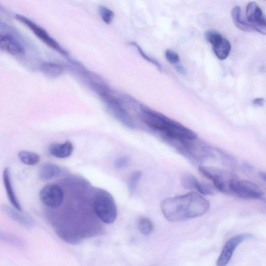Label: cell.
I'll use <instances>...</instances> for the list:
<instances>
[{
    "mask_svg": "<svg viewBox=\"0 0 266 266\" xmlns=\"http://www.w3.org/2000/svg\"><path fill=\"white\" fill-rule=\"evenodd\" d=\"M210 203L201 193L191 192L166 198L161 205L166 219L178 222L202 216L210 209Z\"/></svg>",
    "mask_w": 266,
    "mask_h": 266,
    "instance_id": "obj_1",
    "label": "cell"
},
{
    "mask_svg": "<svg viewBox=\"0 0 266 266\" xmlns=\"http://www.w3.org/2000/svg\"><path fill=\"white\" fill-rule=\"evenodd\" d=\"M144 121L150 127L161 130L171 138L183 141L196 139L195 132L189 128L164 116L150 111L143 113Z\"/></svg>",
    "mask_w": 266,
    "mask_h": 266,
    "instance_id": "obj_2",
    "label": "cell"
},
{
    "mask_svg": "<svg viewBox=\"0 0 266 266\" xmlns=\"http://www.w3.org/2000/svg\"><path fill=\"white\" fill-rule=\"evenodd\" d=\"M93 207L96 214L103 223L111 224L116 220L117 208L114 197L108 191L103 189L96 191Z\"/></svg>",
    "mask_w": 266,
    "mask_h": 266,
    "instance_id": "obj_3",
    "label": "cell"
},
{
    "mask_svg": "<svg viewBox=\"0 0 266 266\" xmlns=\"http://www.w3.org/2000/svg\"><path fill=\"white\" fill-rule=\"evenodd\" d=\"M198 170L205 177L213 182L218 191L230 194L231 185L237 180L235 175L222 169L206 166H199Z\"/></svg>",
    "mask_w": 266,
    "mask_h": 266,
    "instance_id": "obj_4",
    "label": "cell"
},
{
    "mask_svg": "<svg viewBox=\"0 0 266 266\" xmlns=\"http://www.w3.org/2000/svg\"><path fill=\"white\" fill-rule=\"evenodd\" d=\"M16 19L27 27L42 42L61 55L68 56L69 53L43 28L39 26L30 19L20 15H15Z\"/></svg>",
    "mask_w": 266,
    "mask_h": 266,
    "instance_id": "obj_5",
    "label": "cell"
},
{
    "mask_svg": "<svg viewBox=\"0 0 266 266\" xmlns=\"http://www.w3.org/2000/svg\"><path fill=\"white\" fill-rule=\"evenodd\" d=\"M230 194L247 199H259L263 196L262 191L255 184L237 179L231 184Z\"/></svg>",
    "mask_w": 266,
    "mask_h": 266,
    "instance_id": "obj_6",
    "label": "cell"
},
{
    "mask_svg": "<svg viewBox=\"0 0 266 266\" xmlns=\"http://www.w3.org/2000/svg\"><path fill=\"white\" fill-rule=\"evenodd\" d=\"M253 235L248 233L239 234L231 238L225 245L216 261L217 266H225L230 261L237 248L244 241L253 238Z\"/></svg>",
    "mask_w": 266,
    "mask_h": 266,
    "instance_id": "obj_7",
    "label": "cell"
},
{
    "mask_svg": "<svg viewBox=\"0 0 266 266\" xmlns=\"http://www.w3.org/2000/svg\"><path fill=\"white\" fill-rule=\"evenodd\" d=\"M39 196L45 205L51 208H56L61 205L64 193L59 186L52 184L45 186L41 190Z\"/></svg>",
    "mask_w": 266,
    "mask_h": 266,
    "instance_id": "obj_8",
    "label": "cell"
},
{
    "mask_svg": "<svg viewBox=\"0 0 266 266\" xmlns=\"http://www.w3.org/2000/svg\"><path fill=\"white\" fill-rule=\"evenodd\" d=\"M246 16L248 23L253 30L266 35V18L256 3L251 2L248 4Z\"/></svg>",
    "mask_w": 266,
    "mask_h": 266,
    "instance_id": "obj_9",
    "label": "cell"
},
{
    "mask_svg": "<svg viewBox=\"0 0 266 266\" xmlns=\"http://www.w3.org/2000/svg\"><path fill=\"white\" fill-rule=\"evenodd\" d=\"M0 48L14 56H21L25 53L23 45L15 38L9 35H0Z\"/></svg>",
    "mask_w": 266,
    "mask_h": 266,
    "instance_id": "obj_10",
    "label": "cell"
},
{
    "mask_svg": "<svg viewBox=\"0 0 266 266\" xmlns=\"http://www.w3.org/2000/svg\"><path fill=\"white\" fill-rule=\"evenodd\" d=\"M3 209L5 213L13 220L22 226L30 228L34 227L35 221L28 215L22 214L18 212V210L9 206L5 205Z\"/></svg>",
    "mask_w": 266,
    "mask_h": 266,
    "instance_id": "obj_11",
    "label": "cell"
},
{
    "mask_svg": "<svg viewBox=\"0 0 266 266\" xmlns=\"http://www.w3.org/2000/svg\"><path fill=\"white\" fill-rule=\"evenodd\" d=\"M106 103L110 111L118 119L127 126H131L132 125L130 118L122 107L117 99L113 97L108 100Z\"/></svg>",
    "mask_w": 266,
    "mask_h": 266,
    "instance_id": "obj_12",
    "label": "cell"
},
{
    "mask_svg": "<svg viewBox=\"0 0 266 266\" xmlns=\"http://www.w3.org/2000/svg\"><path fill=\"white\" fill-rule=\"evenodd\" d=\"M74 149L73 144L70 141H66L62 144L51 145L49 148V152L51 155L56 158L64 159L70 157Z\"/></svg>",
    "mask_w": 266,
    "mask_h": 266,
    "instance_id": "obj_13",
    "label": "cell"
},
{
    "mask_svg": "<svg viewBox=\"0 0 266 266\" xmlns=\"http://www.w3.org/2000/svg\"><path fill=\"white\" fill-rule=\"evenodd\" d=\"M4 183L7 194L9 201L13 207L19 211H21V207L14 192L11 180L10 171L9 168H6L3 174Z\"/></svg>",
    "mask_w": 266,
    "mask_h": 266,
    "instance_id": "obj_14",
    "label": "cell"
},
{
    "mask_svg": "<svg viewBox=\"0 0 266 266\" xmlns=\"http://www.w3.org/2000/svg\"><path fill=\"white\" fill-rule=\"evenodd\" d=\"M62 170L59 166L47 163L41 166L39 171V176L43 181H48L59 176Z\"/></svg>",
    "mask_w": 266,
    "mask_h": 266,
    "instance_id": "obj_15",
    "label": "cell"
},
{
    "mask_svg": "<svg viewBox=\"0 0 266 266\" xmlns=\"http://www.w3.org/2000/svg\"><path fill=\"white\" fill-rule=\"evenodd\" d=\"M241 13V8L239 6H236L232 9L231 17L235 25L239 29L244 31H251L253 30L248 21H245L242 19Z\"/></svg>",
    "mask_w": 266,
    "mask_h": 266,
    "instance_id": "obj_16",
    "label": "cell"
},
{
    "mask_svg": "<svg viewBox=\"0 0 266 266\" xmlns=\"http://www.w3.org/2000/svg\"><path fill=\"white\" fill-rule=\"evenodd\" d=\"M213 48L217 58L220 60H224L229 56L231 47L229 41L223 38L220 41L213 46Z\"/></svg>",
    "mask_w": 266,
    "mask_h": 266,
    "instance_id": "obj_17",
    "label": "cell"
},
{
    "mask_svg": "<svg viewBox=\"0 0 266 266\" xmlns=\"http://www.w3.org/2000/svg\"><path fill=\"white\" fill-rule=\"evenodd\" d=\"M41 69L45 74L53 77L59 76L64 71L61 65L53 62L43 63Z\"/></svg>",
    "mask_w": 266,
    "mask_h": 266,
    "instance_id": "obj_18",
    "label": "cell"
},
{
    "mask_svg": "<svg viewBox=\"0 0 266 266\" xmlns=\"http://www.w3.org/2000/svg\"><path fill=\"white\" fill-rule=\"evenodd\" d=\"M18 155L20 161L27 165H35L40 160V156L35 152L21 151Z\"/></svg>",
    "mask_w": 266,
    "mask_h": 266,
    "instance_id": "obj_19",
    "label": "cell"
},
{
    "mask_svg": "<svg viewBox=\"0 0 266 266\" xmlns=\"http://www.w3.org/2000/svg\"><path fill=\"white\" fill-rule=\"evenodd\" d=\"M194 189L204 195H214L218 191L214 185L203 183L199 182L198 180L195 182Z\"/></svg>",
    "mask_w": 266,
    "mask_h": 266,
    "instance_id": "obj_20",
    "label": "cell"
},
{
    "mask_svg": "<svg viewBox=\"0 0 266 266\" xmlns=\"http://www.w3.org/2000/svg\"><path fill=\"white\" fill-rule=\"evenodd\" d=\"M142 176V172L139 171L132 173L130 175L127 182V186L130 194L136 191Z\"/></svg>",
    "mask_w": 266,
    "mask_h": 266,
    "instance_id": "obj_21",
    "label": "cell"
},
{
    "mask_svg": "<svg viewBox=\"0 0 266 266\" xmlns=\"http://www.w3.org/2000/svg\"><path fill=\"white\" fill-rule=\"evenodd\" d=\"M139 229L144 235L151 234L153 230V225L151 221L145 217H141L138 222Z\"/></svg>",
    "mask_w": 266,
    "mask_h": 266,
    "instance_id": "obj_22",
    "label": "cell"
},
{
    "mask_svg": "<svg viewBox=\"0 0 266 266\" xmlns=\"http://www.w3.org/2000/svg\"><path fill=\"white\" fill-rule=\"evenodd\" d=\"M99 12L100 15L105 23L110 24L112 23L115 17L113 11L104 6H101L99 8Z\"/></svg>",
    "mask_w": 266,
    "mask_h": 266,
    "instance_id": "obj_23",
    "label": "cell"
},
{
    "mask_svg": "<svg viewBox=\"0 0 266 266\" xmlns=\"http://www.w3.org/2000/svg\"><path fill=\"white\" fill-rule=\"evenodd\" d=\"M223 37L219 33L213 31H208L206 33V38L213 46L216 45L223 39Z\"/></svg>",
    "mask_w": 266,
    "mask_h": 266,
    "instance_id": "obj_24",
    "label": "cell"
},
{
    "mask_svg": "<svg viewBox=\"0 0 266 266\" xmlns=\"http://www.w3.org/2000/svg\"><path fill=\"white\" fill-rule=\"evenodd\" d=\"M1 240L17 247L23 246V242L18 238L3 233H1Z\"/></svg>",
    "mask_w": 266,
    "mask_h": 266,
    "instance_id": "obj_25",
    "label": "cell"
},
{
    "mask_svg": "<svg viewBox=\"0 0 266 266\" xmlns=\"http://www.w3.org/2000/svg\"><path fill=\"white\" fill-rule=\"evenodd\" d=\"M128 163V159L126 157H122L116 160L114 166L117 170H122L126 167Z\"/></svg>",
    "mask_w": 266,
    "mask_h": 266,
    "instance_id": "obj_26",
    "label": "cell"
},
{
    "mask_svg": "<svg viewBox=\"0 0 266 266\" xmlns=\"http://www.w3.org/2000/svg\"><path fill=\"white\" fill-rule=\"evenodd\" d=\"M165 57L171 63L175 64L179 62L180 57L175 52L168 50L165 52Z\"/></svg>",
    "mask_w": 266,
    "mask_h": 266,
    "instance_id": "obj_27",
    "label": "cell"
},
{
    "mask_svg": "<svg viewBox=\"0 0 266 266\" xmlns=\"http://www.w3.org/2000/svg\"><path fill=\"white\" fill-rule=\"evenodd\" d=\"M265 103V100L263 98H257L254 100L253 103L254 105L262 106Z\"/></svg>",
    "mask_w": 266,
    "mask_h": 266,
    "instance_id": "obj_28",
    "label": "cell"
},
{
    "mask_svg": "<svg viewBox=\"0 0 266 266\" xmlns=\"http://www.w3.org/2000/svg\"><path fill=\"white\" fill-rule=\"evenodd\" d=\"M176 69L178 72L181 74H185L186 72L185 69L182 66H178Z\"/></svg>",
    "mask_w": 266,
    "mask_h": 266,
    "instance_id": "obj_29",
    "label": "cell"
},
{
    "mask_svg": "<svg viewBox=\"0 0 266 266\" xmlns=\"http://www.w3.org/2000/svg\"><path fill=\"white\" fill-rule=\"evenodd\" d=\"M260 176L261 179L266 182V173H261Z\"/></svg>",
    "mask_w": 266,
    "mask_h": 266,
    "instance_id": "obj_30",
    "label": "cell"
}]
</instances>
